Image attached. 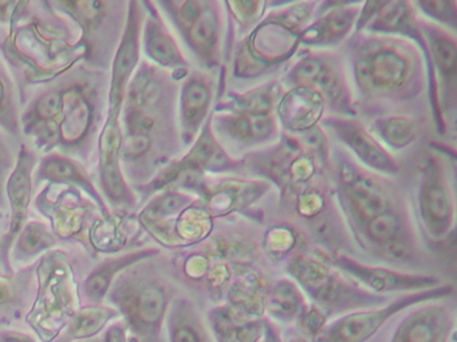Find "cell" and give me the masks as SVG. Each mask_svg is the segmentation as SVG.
Returning <instances> with one entry per match:
<instances>
[{
  "instance_id": "6da1fadb",
  "label": "cell",
  "mask_w": 457,
  "mask_h": 342,
  "mask_svg": "<svg viewBox=\"0 0 457 342\" xmlns=\"http://www.w3.org/2000/svg\"><path fill=\"white\" fill-rule=\"evenodd\" d=\"M143 10L137 2L129 4L128 20L125 24L124 35L119 50L114 56L113 69H112L111 88H109V110L100 136V174L101 187L112 205L119 208H133L136 197L128 186L121 170V125L120 115L124 107L125 93L133 71L137 67L140 58V35L143 24Z\"/></svg>"
},
{
  "instance_id": "7a4b0ae2",
  "label": "cell",
  "mask_w": 457,
  "mask_h": 342,
  "mask_svg": "<svg viewBox=\"0 0 457 342\" xmlns=\"http://www.w3.org/2000/svg\"><path fill=\"white\" fill-rule=\"evenodd\" d=\"M352 71L365 98L403 101L421 90V61L401 37L369 34L353 45Z\"/></svg>"
},
{
  "instance_id": "3957f363",
  "label": "cell",
  "mask_w": 457,
  "mask_h": 342,
  "mask_svg": "<svg viewBox=\"0 0 457 342\" xmlns=\"http://www.w3.org/2000/svg\"><path fill=\"white\" fill-rule=\"evenodd\" d=\"M172 86L156 67L143 63L128 85L124 101L125 136L120 160L129 167L152 154L154 141L172 123Z\"/></svg>"
},
{
  "instance_id": "277c9868",
  "label": "cell",
  "mask_w": 457,
  "mask_h": 342,
  "mask_svg": "<svg viewBox=\"0 0 457 342\" xmlns=\"http://www.w3.org/2000/svg\"><path fill=\"white\" fill-rule=\"evenodd\" d=\"M318 3H282L240 43L235 58L234 75L255 79L280 66L294 55L299 35L312 20Z\"/></svg>"
},
{
  "instance_id": "5b68a950",
  "label": "cell",
  "mask_w": 457,
  "mask_h": 342,
  "mask_svg": "<svg viewBox=\"0 0 457 342\" xmlns=\"http://www.w3.org/2000/svg\"><path fill=\"white\" fill-rule=\"evenodd\" d=\"M128 328V342H162L170 306L167 285L141 266L120 273L105 297Z\"/></svg>"
},
{
  "instance_id": "8992f818",
  "label": "cell",
  "mask_w": 457,
  "mask_h": 342,
  "mask_svg": "<svg viewBox=\"0 0 457 342\" xmlns=\"http://www.w3.org/2000/svg\"><path fill=\"white\" fill-rule=\"evenodd\" d=\"M37 273L38 293L25 321L39 342H53L81 309L79 282L73 267L60 254L44 256Z\"/></svg>"
},
{
  "instance_id": "52a82bcc",
  "label": "cell",
  "mask_w": 457,
  "mask_h": 342,
  "mask_svg": "<svg viewBox=\"0 0 457 342\" xmlns=\"http://www.w3.org/2000/svg\"><path fill=\"white\" fill-rule=\"evenodd\" d=\"M286 270L294 278V282L301 286L315 305L328 314L378 306L386 299L341 277L336 269L317 256L295 254L288 259Z\"/></svg>"
},
{
  "instance_id": "ba28073f",
  "label": "cell",
  "mask_w": 457,
  "mask_h": 342,
  "mask_svg": "<svg viewBox=\"0 0 457 342\" xmlns=\"http://www.w3.org/2000/svg\"><path fill=\"white\" fill-rule=\"evenodd\" d=\"M157 5L164 8L184 43L203 67L211 69L220 64L223 3L188 0L160 2Z\"/></svg>"
},
{
  "instance_id": "9c48e42d",
  "label": "cell",
  "mask_w": 457,
  "mask_h": 342,
  "mask_svg": "<svg viewBox=\"0 0 457 342\" xmlns=\"http://www.w3.org/2000/svg\"><path fill=\"white\" fill-rule=\"evenodd\" d=\"M417 211L428 237L445 240L453 234L456 200L448 165L440 155L429 154L420 171Z\"/></svg>"
},
{
  "instance_id": "30bf717a",
  "label": "cell",
  "mask_w": 457,
  "mask_h": 342,
  "mask_svg": "<svg viewBox=\"0 0 457 342\" xmlns=\"http://www.w3.org/2000/svg\"><path fill=\"white\" fill-rule=\"evenodd\" d=\"M283 86L310 87L317 91L326 106L338 117H355L352 90L338 56L328 51L302 56L288 69Z\"/></svg>"
},
{
  "instance_id": "8fae6325",
  "label": "cell",
  "mask_w": 457,
  "mask_h": 342,
  "mask_svg": "<svg viewBox=\"0 0 457 342\" xmlns=\"http://www.w3.org/2000/svg\"><path fill=\"white\" fill-rule=\"evenodd\" d=\"M453 293V286L440 285L428 290L405 294L395 302L378 307V309L358 310L344 315L339 320L325 325L315 337V342H365L377 333L393 315L403 312L411 305L422 302L438 301Z\"/></svg>"
},
{
  "instance_id": "7c38bea8",
  "label": "cell",
  "mask_w": 457,
  "mask_h": 342,
  "mask_svg": "<svg viewBox=\"0 0 457 342\" xmlns=\"http://www.w3.org/2000/svg\"><path fill=\"white\" fill-rule=\"evenodd\" d=\"M337 176L339 202L357 232L376 216L398 208L389 189L355 165L354 160L345 159L341 165L338 163Z\"/></svg>"
},
{
  "instance_id": "4fadbf2b",
  "label": "cell",
  "mask_w": 457,
  "mask_h": 342,
  "mask_svg": "<svg viewBox=\"0 0 457 342\" xmlns=\"http://www.w3.org/2000/svg\"><path fill=\"white\" fill-rule=\"evenodd\" d=\"M211 119L212 114L203 126L189 151L180 160L170 163L164 170L160 171L152 183L154 190L168 189L175 184L179 178L188 174L197 175L200 173H227L237 170L243 165L240 159H234L216 139Z\"/></svg>"
},
{
  "instance_id": "5bb4252c",
  "label": "cell",
  "mask_w": 457,
  "mask_h": 342,
  "mask_svg": "<svg viewBox=\"0 0 457 342\" xmlns=\"http://www.w3.org/2000/svg\"><path fill=\"white\" fill-rule=\"evenodd\" d=\"M320 123L369 171L389 176L400 173V165L389 150L355 118L330 115Z\"/></svg>"
},
{
  "instance_id": "9a60e30c",
  "label": "cell",
  "mask_w": 457,
  "mask_h": 342,
  "mask_svg": "<svg viewBox=\"0 0 457 342\" xmlns=\"http://www.w3.org/2000/svg\"><path fill=\"white\" fill-rule=\"evenodd\" d=\"M211 125L224 149L245 150L274 141L279 123L275 112L250 115L215 110Z\"/></svg>"
},
{
  "instance_id": "2e32d148",
  "label": "cell",
  "mask_w": 457,
  "mask_h": 342,
  "mask_svg": "<svg viewBox=\"0 0 457 342\" xmlns=\"http://www.w3.org/2000/svg\"><path fill=\"white\" fill-rule=\"evenodd\" d=\"M34 166H36L34 152L26 146L21 147L14 170L7 179V195H9L10 206H12V222H10L6 234L0 240V262H2L6 277H12V265H10L12 243L26 226V219H28Z\"/></svg>"
},
{
  "instance_id": "e0dca14e",
  "label": "cell",
  "mask_w": 457,
  "mask_h": 342,
  "mask_svg": "<svg viewBox=\"0 0 457 342\" xmlns=\"http://www.w3.org/2000/svg\"><path fill=\"white\" fill-rule=\"evenodd\" d=\"M331 261L345 274L349 275L355 282L361 283L366 290L377 296L397 293V291L416 293V291L428 290V289L443 285L440 280L433 275L409 274V273L397 272L389 267L369 266L345 254H337Z\"/></svg>"
},
{
  "instance_id": "ac0fdd59",
  "label": "cell",
  "mask_w": 457,
  "mask_h": 342,
  "mask_svg": "<svg viewBox=\"0 0 457 342\" xmlns=\"http://www.w3.org/2000/svg\"><path fill=\"white\" fill-rule=\"evenodd\" d=\"M363 3H320L317 19L299 35V45L328 50L341 45L357 26Z\"/></svg>"
},
{
  "instance_id": "d6986e66",
  "label": "cell",
  "mask_w": 457,
  "mask_h": 342,
  "mask_svg": "<svg viewBox=\"0 0 457 342\" xmlns=\"http://www.w3.org/2000/svg\"><path fill=\"white\" fill-rule=\"evenodd\" d=\"M197 176L199 175L188 174L181 176L178 181L195 182L197 191L199 194L202 192V202L213 218L248 208L261 200L271 187L269 181H243V179H226L215 184H210L207 182L200 183Z\"/></svg>"
},
{
  "instance_id": "ffe728a7",
  "label": "cell",
  "mask_w": 457,
  "mask_h": 342,
  "mask_svg": "<svg viewBox=\"0 0 457 342\" xmlns=\"http://www.w3.org/2000/svg\"><path fill=\"white\" fill-rule=\"evenodd\" d=\"M63 106L58 125L57 144L63 149L76 150L89 139L96 119L95 94L87 83L74 82L63 86Z\"/></svg>"
},
{
  "instance_id": "44dd1931",
  "label": "cell",
  "mask_w": 457,
  "mask_h": 342,
  "mask_svg": "<svg viewBox=\"0 0 457 342\" xmlns=\"http://www.w3.org/2000/svg\"><path fill=\"white\" fill-rule=\"evenodd\" d=\"M419 23L435 69L440 111L445 107L453 110L456 101V37L453 32L430 21L419 19Z\"/></svg>"
},
{
  "instance_id": "7402d4cb",
  "label": "cell",
  "mask_w": 457,
  "mask_h": 342,
  "mask_svg": "<svg viewBox=\"0 0 457 342\" xmlns=\"http://www.w3.org/2000/svg\"><path fill=\"white\" fill-rule=\"evenodd\" d=\"M212 80L195 71L184 77L179 93V125L184 146H191L207 122L213 101Z\"/></svg>"
},
{
  "instance_id": "603a6c76",
  "label": "cell",
  "mask_w": 457,
  "mask_h": 342,
  "mask_svg": "<svg viewBox=\"0 0 457 342\" xmlns=\"http://www.w3.org/2000/svg\"><path fill=\"white\" fill-rule=\"evenodd\" d=\"M453 328V310L446 305L430 302L403 318L392 342H446Z\"/></svg>"
},
{
  "instance_id": "cb8c5ba5",
  "label": "cell",
  "mask_w": 457,
  "mask_h": 342,
  "mask_svg": "<svg viewBox=\"0 0 457 342\" xmlns=\"http://www.w3.org/2000/svg\"><path fill=\"white\" fill-rule=\"evenodd\" d=\"M325 110V101L317 91L310 87H291L278 102L275 115L285 130L296 135L318 126Z\"/></svg>"
},
{
  "instance_id": "d4e9b609",
  "label": "cell",
  "mask_w": 457,
  "mask_h": 342,
  "mask_svg": "<svg viewBox=\"0 0 457 342\" xmlns=\"http://www.w3.org/2000/svg\"><path fill=\"white\" fill-rule=\"evenodd\" d=\"M144 53L157 66L170 69L184 77L188 75V61L184 58L178 42H176L159 13L149 11L144 21Z\"/></svg>"
},
{
  "instance_id": "484cf974",
  "label": "cell",
  "mask_w": 457,
  "mask_h": 342,
  "mask_svg": "<svg viewBox=\"0 0 457 342\" xmlns=\"http://www.w3.org/2000/svg\"><path fill=\"white\" fill-rule=\"evenodd\" d=\"M159 253L156 248H143L135 253L125 254L121 256H114V258L105 259L101 262L98 266L92 270L87 280L79 289V297L81 302L87 306H101L112 283L114 282L120 273L127 270L128 267L144 261V259L151 258L154 254Z\"/></svg>"
},
{
  "instance_id": "4316f807",
  "label": "cell",
  "mask_w": 457,
  "mask_h": 342,
  "mask_svg": "<svg viewBox=\"0 0 457 342\" xmlns=\"http://www.w3.org/2000/svg\"><path fill=\"white\" fill-rule=\"evenodd\" d=\"M269 290L266 281L262 280V277L255 273H245L232 283L226 310L235 320H255L256 315L266 309Z\"/></svg>"
},
{
  "instance_id": "83f0119b",
  "label": "cell",
  "mask_w": 457,
  "mask_h": 342,
  "mask_svg": "<svg viewBox=\"0 0 457 342\" xmlns=\"http://www.w3.org/2000/svg\"><path fill=\"white\" fill-rule=\"evenodd\" d=\"M37 182L49 181L53 183H73L89 192L90 197L95 198L104 208L103 200L98 195L97 190L93 186L84 168L76 162L60 154L49 155L44 158L39 166L36 176Z\"/></svg>"
},
{
  "instance_id": "f1b7e54d",
  "label": "cell",
  "mask_w": 457,
  "mask_h": 342,
  "mask_svg": "<svg viewBox=\"0 0 457 342\" xmlns=\"http://www.w3.org/2000/svg\"><path fill=\"white\" fill-rule=\"evenodd\" d=\"M119 317L120 313L112 306L81 307L62 333L53 342H79L95 338L105 328L106 323Z\"/></svg>"
},
{
  "instance_id": "f546056e",
  "label": "cell",
  "mask_w": 457,
  "mask_h": 342,
  "mask_svg": "<svg viewBox=\"0 0 457 342\" xmlns=\"http://www.w3.org/2000/svg\"><path fill=\"white\" fill-rule=\"evenodd\" d=\"M368 130L384 144L385 149L395 150V151H400L411 146L419 134L416 120L405 115H385V117L374 118Z\"/></svg>"
},
{
  "instance_id": "4dcf8cb0",
  "label": "cell",
  "mask_w": 457,
  "mask_h": 342,
  "mask_svg": "<svg viewBox=\"0 0 457 342\" xmlns=\"http://www.w3.org/2000/svg\"><path fill=\"white\" fill-rule=\"evenodd\" d=\"M170 342H210L199 315L186 299H176L167 314Z\"/></svg>"
},
{
  "instance_id": "1f68e13d",
  "label": "cell",
  "mask_w": 457,
  "mask_h": 342,
  "mask_svg": "<svg viewBox=\"0 0 457 342\" xmlns=\"http://www.w3.org/2000/svg\"><path fill=\"white\" fill-rule=\"evenodd\" d=\"M304 306H306V301L303 294L294 281L283 278L269 290L266 309L277 320L286 322V321L298 318Z\"/></svg>"
},
{
  "instance_id": "d6a6232c",
  "label": "cell",
  "mask_w": 457,
  "mask_h": 342,
  "mask_svg": "<svg viewBox=\"0 0 457 342\" xmlns=\"http://www.w3.org/2000/svg\"><path fill=\"white\" fill-rule=\"evenodd\" d=\"M26 273L18 277L0 278V329L21 320L28 310V278Z\"/></svg>"
},
{
  "instance_id": "836d02e7",
  "label": "cell",
  "mask_w": 457,
  "mask_h": 342,
  "mask_svg": "<svg viewBox=\"0 0 457 342\" xmlns=\"http://www.w3.org/2000/svg\"><path fill=\"white\" fill-rule=\"evenodd\" d=\"M18 242L15 245L14 258L22 262L25 259L33 258L42 251L49 250L55 245V238L45 224H28L18 235Z\"/></svg>"
},
{
  "instance_id": "e575fe53",
  "label": "cell",
  "mask_w": 457,
  "mask_h": 342,
  "mask_svg": "<svg viewBox=\"0 0 457 342\" xmlns=\"http://www.w3.org/2000/svg\"><path fill=\"white\" fill-rule=\"evenodd\" d=\"M414 10L421 13L430 23L456 32L457 28V3L453 0H420L413 2Z\"/></svg>"
},
{
  "instance_id": "d590c367",
  "label": "cell",
  "mask_w": 457,
  "mask_h": 342,
  "mask_svg": "<svg viewBox=\"0 0 457 342\" xmlns=\"http://www.w3.org/2000/svg\"><path fill=\"white\" fill-rule=\"evenodd\" d=\"M298 243V235L287 226H274L264 235V248L272 258H283Z\"/></svg>"
},
{
  "instance_id": "8d00e7d4",
  "label": "cell",
  "mask_w": 457,
  "mask_h": 342,
  "mask_svg": "<svg viewBox=\"0 0 457 342\" xmlns=\"http://www.w3.org/2000/svg\"><path fill=\"white\" fill-rule=\"evenodd\" d=\"M229 13L234 16L239 24L240 32L248 34V29L259 23V19L263 15L269 3L267 2H227Z\"/></svg>"
},
{
  "instance_id": "74e56055",
  "label": "cell",
  "mask_w": 457,
  "mask_h": 342,
  "mask_svg": "<svg viewBox=\"0 0 457 342\" xmlns=\"http://www.w3.org/2000/svg\"><path fill=\"white\" fill-rule=\"evenodd\" d=\"M0 126L7 130L17 133V112H15L14 98L12 94V85L6 75L0 69Z\"/></svg>"
},
{
  "instance_id": "f35d334b",
  "label": "cell",
  "mask_w": 457,
  "mask_h": 342,
  "mask_svg": "<svg viewBox=\"0 0 457 342\" xmlns=\"http://www.w3.org/2000/svg\"><path fill=\"white\" fill-rule=\"evenodd\" d=\"M326 208V197L320 189L307 187L296 197L295 210L303 218L312 219L320 216Z\"/></svg>"
},
{
  "instance_id": "ab89813d",
  "label": "cell",
  "mask_w": 457,
  "mask_h": 342,
  "mask_svg": "<svg viewBox=\"0 0 457 342\" xmlns=\"http://www.w3.org/2000/svg\"><path fill=\"white\" fill-rule=\"evenodd\" d=\"M328 313L320 309L317 305H307L298 315L299 322H301L302 330L309 336L317 337L326 325L328 320Z\"/></svg>"
},
{
  "instance_id": "60d3db41",
  "label": "cell",
  "mask_w": 457,
  "mask_h": 342,
  "mask_svg": "<svg viewBox=\"0 0 457 342\" xmlns=\"http://www.w3.org/2000/svg\"><path fill=\"white\" fill-rule=\"evenodd\" d=\"M12 166H14V159H12V150L0 134V206L2 208L6 205L4 195V183L7 182V176L12 171Z\"/></svg>"
},
{
  "instance_id": "b9f144b4",
  "label": "cell",
  "mask_w": 457,
  "mask_h": 342,
  "mask_svg": "<svg viewBox=\"0 0 457 342\" xmlns=\"http://www.w3.org/2000/svg\"><path fill=\"white\" fill-rule=\"evenodd\" d=\"M103 342H128V328L124 321H117L112 323L105 333H104Z\"/></svg>"
},
{
  "instance_id": "7bdbcfd3",
  "label": "cell",
  "mask_w": 457,
  "mask_h": 342,
  "mask_svg": "<svg viewBox=\"0 0 457 342\" xmlns=\"http://www.w3.org/2000/svg\"><path fill=\"white\" fill-rule=\"evenodd\" d=\"M0 342H39L26 331L0 329Z\"/></svg>"
},
{
  "instance_id": "ee69618b",
  "label": "cell",
  "mask_w": 457,
  "mask_h": 342,
  "mask_svg": "<svg viewBox=\"0 0 457 342\" xmlns=\"http://www.w3.org/2000/svg\"><path fill=\"white\" fill-rule=\"evenodd\" d=\"M15 5L17 4L12 2H0V20H7L10 13L14 10Z\"/></svg>"
},
{
  "instance_id": "f6af8a7d",
  "label": "cell",
  "mask_w": 457,
  "mask_h": 342,
  "mask_svg": "<svg viewBox=\"0 0 457 342\" xmlns=\"http://www.w3.org/2000/svg\"><path fill=\"white\" fill-rule=\"evenodd\" d=\"M79 342H103V341H101V338H97V337H95V338L84 339V341H79Z\"/></svg>"
}]
</instances>
